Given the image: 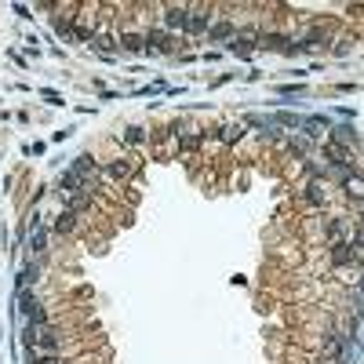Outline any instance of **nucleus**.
Returning <instances> with one entry per match:
<instances>
[{"mask_svg": "<svg viewBox=\"0 0 364 364\" xmlns=\"http://www.w3.org/2000/svg\"><path fill=\"white\" fill-rule=\"evenodd\" d=\"M59 230H62V233L73 230V215H62V219H59Z\"/></svg>", "mask_w": 364, "mask_h": 364, "instance_id": "obj_3", "label": "nucleus"}, {"mask_svg": "<svg viewBox=\"0 0 364 364\" xmlns=\"http://www.w3.org/2000/svg\"><path fill=\"white\" fill-rule=\"evenodd\" d=\"M167 22H171V26H186L190 18H186V11H167Z\"/></svg>", "mask_w": 364, "mask_h": 364, "instance_id": "obj_1", "label": "nucleus"}, {"mask_svg": "<svg viewBox=\"0 0 364 364\" xmlns=\"http://www.w3.org/2000/svg\"><path fill=\"white\" fill-rule=\"evenodd\" d=\"M36 364H59V361H55V357H44V361H36Z\"/></svg>", "mask_w": 364, "mask_h": 364, "instance_id": "obj_4", "label": "nucleus"}, {"mask_svg": "<svg viewBox=\"0 0 364 364\" xmlns=\"http://www.w3.org/2000/svg\"><path fill=\"white\" fill-rule=\"evenodd\" d=\"M346 255H350L346 244H335V263H346Z\"/></svg>", "mask_w": 364, "mask_h": 364, "instance_id": "obj_2", "label": "nucleus"}]
</instances>
